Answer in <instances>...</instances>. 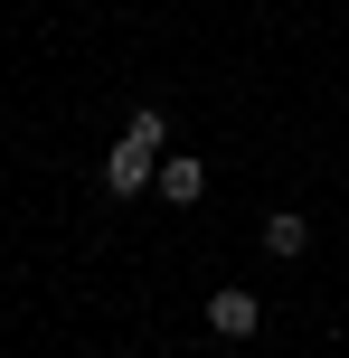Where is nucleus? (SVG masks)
<instances>
[{
  "label": "nucleus",
  "mask_w": 349,
  "mask_h": 358,
  "mask_svg": "<svg viewBox=\"0 0 349 358\" xmlns=\"http://www.w3.org/2000/svg\"><path fill=\"white\" fill-rule=\"evenodd\" d=\"M161 142H170V123H161V113H132V123H123V142H113V161H104V189H113V198L161 189Z\"/></svg>",
  "instance_id": "nucleus-1"
},
{
  "label": "nucleus",
  "mask_w": 349,
  "mask_h": 358,
  "mask_svg": "<svg viewBox=\"0 0 349 358\" xmlns=\"http://www.w3.org/2000/svg\"><path fill=\"white\" fill-rule=\"evenodd\" d=\"M208 330H218V340H255V330H264V302H255L245 283L208 292Z\"/></svg>",
  "instance_id": "nucleus-2"
},
{
  "label": "nucleus",
  "mask_w": 349,
  "mask_h": 358,
  "mask_svg": "<svg viewBox=\"0 0 349 358\" xmlns=\"http://www.w3.org/2000/svg\"><path fill=\"white\" fill-rule=\"evenodd\" d=\"M161 198H170V208H199V198H208V161H189V151L161 161Z\"/></svg>",
  "instance_id": "nucleus-3"
},
{
  "label": "nucleus",
  "mask_w": 349,
  "mask_h": 358,
  "mask_svg": "<svg viewBox=\"0 0 349 358\" xmlns=\"http://www.w3.org/2000/svg\"><path fill=\"white\" fill-rule=\"evenodd\" d=\"M302 245H312V217H302V208H274V217H264V255H302Z\"/></svg>",
  "instance_id": "nucleus-4"
}]
</instances>
